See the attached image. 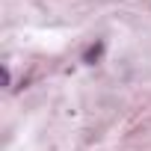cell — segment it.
<instances>
[{
    "mask_svg": "<svg viewBox=\"0 0 151 151\" xmlns=\"http://www.w3.org/2000/svg\"><path fill=\"white\" fill-rule=\"evenodd\" d=\"M101 56H104V42H101V39H98L95 45H89V47L83 50V62H86V65H95V62H98Z\"/></svg>",
    "mask_w": 151,
    "mask_h": 151,
    "instance_id": "cell-1",
    "label": "cell"
}]
</instances>
